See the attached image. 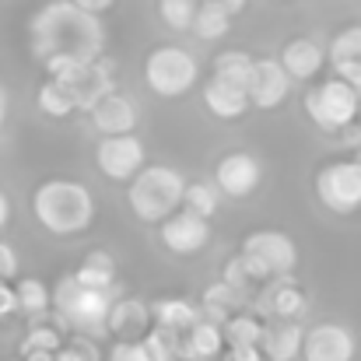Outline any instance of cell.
<instances>
[{"label":"cell","mask_w":361,"mask_h":361,"mask_svg":"<svg viewBox=\"0 0 361 361\" xmlns=\"http://www.w3.org/2000/svg\"><path fill=\"white\" fill-rule=\"evenodd\" d=\"M28 49L49 78H63L74 67L95 63L106 49L102 18L85 14L71 0H49L28 21Z\"/></svg>","instance_id":"1"},{"label":"cell","mask_w":361,"mask_h":361,"mask_svg":"<svg viewBox=\"0 0 361 361\" xmlns=\"http://www.w3.org/2000/svg\"><path fill=\"white\" fill-rule=\"evenodd\" d=\"M32 214L49 235H81L95 221V197L85 183L46 179L32 193Z\"/></svg>","instance_id":"2"},{"label":"cell","mask_w":361,"mask_h":361,"mask_svg":"<svg viewBox=\"0 0 361 361\" xmlns=\"http://www.w3.org/2000/svg\"><path fill=\"white\" fill-rule=\"evenodd\" d=\"M183 190H186V179H183L179 169H172V165H144L130 179L126 204H130V211L140 221L161 225L165 218H172L183 207Z\"/></svg>","instance_id":"3"},{"label":"cell","mask_w":361,"mask_h":361,"mask_svg":"<svg viewBox=\"0 0 361 361\" xmlns=\"http://www.w3.org/2000/svg\"><path fill=\"white\" fill-rule=\"evenodd\" d=\"M53 295V309L60 316L63 326L78 330L81 337H102L106 323H109V309H113V291H92L81 288L71 274L56 281Z\"/></svg>","instance_id":"4"},{"label":"cell","mask_w":361,"mask_h":361,"mask_svg":"<svg viewBox=\"0 0 361 361\" xmlns=\"http://www.w3.org/2000/svg\"><path fill=\"white\" fill-rule=\"evenodd\" d=\"M242 263L249 267V274L256 277V284L274 281V277H288L298 267V245L291 242V235L277 232V228H259L249 232L242 242Z\"/></svg>","instance_id":"5"},{"label":"cell","mask_w":361,"mask_h":361,"mask_svg":"<svg viewBox=\"0 0 361 361\" xmlns=\"http://www.w3.org/2000/svg\"><path fill=\"white\" fill-rule=\"evenodd\" d=\"M200 78V63L190 49L183 46H158L144 60V81L154 95L161 99H179L186 95Z\"/></svg>","instance_id":"6"},{"label":"cell","mask_w":361,"mask_h":361,"mask_svg":"<svg viewBox=\"0 0 361 361\" xmlns=\"http://www.w3.org/2000/svg\"><path fill=\"white\" fill-rule=\"evenodd\" d=\"M305 113L309 120L316 123L319 130L326 133H344L351 123L358 120L361 113V92H355L351 85L330 78V81H319L309 95H305Z\"/></svg>","instance_id":"7"},{"label":"cell","mask_w":361,"mask_h":361,"mask_svg":"<svg viewBox=\"0 0 361 361\" xmlns=\"http://www.w3.org/2000/svg\"><path fill=\"white\" fill-rule=\"evenodd\" d=\"M316 197L334 214H355V211H361V158L326 161L316 172Z\"/></svg>","instance_id":"8"},{"label":"cell","mask_w":361,"mask_h":361,"mask_svg":"<svg viewBox=\"0 0 361 361\" xmlns=\"http://www.w3.org/2000/svg\"><path fill=\"white\" fill-rule=\"evenodd\" d=\"M95 165L102 169L106 179L113 183H130L144 169V144L137 133L126 137H102L95 147Z\"/></svg>","instance_id":"9"},{"label":"cell","mask_w":361,"mask_h":361,"mask_svg":"<svg viewBox=\"0 0 361 361\" xmlns=\"http://www.w3.org/2000/svg\"><path fill=\"white\" fill-rule=\"evenodd\" d=\"M358 341L344 323H316L305 330L302 341V358L305 361H355Z\"/></svg>","instance_id":"10"},{"label":"cell","mask_w":361,"mask_h":361,"mask_svg":"<svg viewBox=\"0 0 361 361\" xmlns=\"http://www.w3.org/2000/svg\"><path fill=\"white\" fill-rule=\"evenodd\" d=\"M158 239L176 256H193V252H200L211 242V225L204 218H197V214H190V211L179 207L172 218H165L158 225Z\"/></svg>","instance_id":"11"},{"label":"cell","mask_w":361,"mask_h":361,"mask_svg":"<svg viewBox=\"0 0 361 361\" xmlns=\"http://www.w3.org/2000/svg\"><path fill=\"white\" fill-rule=\"evenodd\" d=\"M56 81H63L67 88H71V95H74V102H78V109H92L95 102H102L106 95H113L116 92V74H113V67L102 60H95V63H85V67H74L71 74H63V78H56Z\"/></svg>","instance_id":"12"},{"label":"cell","mask_w":361,"mask_h":361,"mask_svg":"<svg viewBox=\"0 0 361 361\" xmlns=\"http://www.w3.org/2000/svg\"><path fill=\"white\" fill-rule=\"evenodd\" d=\"M288 88H291V81H288L284 67L274 56H256L252 60V78H249V88H245L249 106H256V109H277L288 99Z\"/></svg>","instance_id":"13"},{"label":"cell","mask_w":361,"mask_h":361,"mask_svg":"<svg viewBox=\"0 0 361 361\" xmlns=\"http://www.w3.org/2000/svg\"><path fill=\"white\" fill-rule=\"evenodd\" d=\"M263 172H259V161L245 151H232L225 154L218 165H214V190L225 193V197H249L256 186H259Z\"/></svg>","instance_id":"14"},{"label":"cell","mask_w":361,"mask_h":361,"mask_svg":"<svg viewBox=\"0 0 361 361\" xmlns=\"http://www.w3.org/2000/svg\"><path fill=\"white\" fill-rule=\"evenodd\" d=\"M88 116H92V126H95L102 137H126V133H133L140 113H137V102H133V99L113 92V95H106L102 102H95V106L88 109Z\"/></svg>","instance_id":"15"},{"label":"cell","mask_w":361,"mask_h":361,"mask_svg":"<svg viewBox=\"0 0 361 361\" xmlns=\"http://www.w3.org/2000/svg\"><path fill=\"white\" fill-rule=\"evenodd\" d=\"M309 309V298L302 295L298 284H291L288 277L281 284H270L259 291L256 298V312L259 316H274V319H284V323H298Z\"/></svg>","instance_id":"16"},{"label":"cell","mask_w":361,"mask_h":361,"mask_svg":"<svg viewBox=\"0 0 361 361\" xmlns=\"http://www.w3.org/2000/svg\"><path fill=\"white\" fill-rule=\"evenodd\" d=\"M277 63L284 67L288 81H312V78L323 71V63H326V49H323L319 42H312V39H302V35H298V39L284 42V49H281Z\"/></svg>","instance_id":"17"},{"label":"cell","mask_w":361,"mask_h":361,"mask_svg":"<svg viewBox=\"0 0 361 361\" xmlns=\"http://www.w3.org/2000/svg\"><path fill=\"white\" fill-rule=\"evenodd\" d=\"M302 341H305L302 323L274 319V323H263L259 355H263V358H270V361H295L298 355H302Z\"/></svg>","instance_id":"18"},{"label":"cell","mask_w":361,"mask_h":361,"mask_svg":"<svg viewBox=\"0 0 361 361\" xmlns=\"http://www.w3.org/2000/svg\"><path fill=\"white\" fill-rule=\"evenodd\" d=\"M154 326L161 330H172V334H190L197 323H200V309L190 302V298H158L154 305H147Z\"/></svg>","instance_id":"19"},{"label":"cell","mask_w":361,"mask_h":361,"mask_svg":"<svg viewBox=\"0 0 361 361\" xmlns=\"http://www.w3.org/2000/svg\"><path fill=\"white\" fill-rule=\"evenodd\" d=\"M71 277H74L81 288H92V291H113V288H116V259H113L106 249H92Z\"/></svg>","instance_id":"20"},{"label":"cell","mask_w":361,"mask_h":361,"mask_svg":"<svg viewBox=\"0 0 361 361\" xmlns=\"http://www.w3.org/2000/svg\"><path fill=\"white\" fill-rule=\"evenodd\" d=\"M147 323H151V312H147V305L140 298H120L109 309L106 334H116L120 341H133V334L147 330Z\"/></svg>","instance_id":"21"},{"label":"cell","mask_w":361,"mask_h":361,"mask_svg":"<svg viewBox=\"0 0 361 361\" xmlns=\"http://www.w3.org/2000/svg\"><path fill=\"white\" fill-rule=\"evenodd\" d=\"M204 106H207L218 120H239V116H245V109H249V95H245L242 88H232V85L211 78V81L204 85Z\"/></svg>","instance_id":"22"},{"label":"cell","mask_w":361,"mask_h":361,"mask_svg":"<svg viewBox=\"0 0 361 361\" xmlns=\"http://www.w3.org/2000/svg\"><path fill=\"white\" fill-rule=\"evenodd\" d=\"M225 351V337H221V326L200 319L190 334H183V361H211L221 358Z\"/></svg>","instance_id":"23"},{"label":"cell","mask_w":361,"mask_h":361,"mask_svg":"<svg viewBox=\"0 0 361 361\" xmlns=\"http://www.w3.org/2000/svg\"><path fill=\"white\" fill-rule=\"evenodd\" d=\"M197 309H200V319H207V323H214V326H225L235 312H242V302L232 288H225V284L218 281V284H211V288L204 291V298H200Z\"/></svg>","instance_id":"24"},{"label":"cell","mask_w":361,"mask_h":361,"mask_svg":"<svg viewBox=\"0 0 361 361\" xmlns=\"http://www.w3.org/2000/svg\"><path fill=\"white\" fill-rule=\"evenodd\" d=\"M252 60L256 56H249L245 49H225V53L214 56V78L245 92L249 88V78H252Z\"/></svg>","instance_id":"25"},{"label":"cell","mask_w":361,"mask_h":361,"mask_svg":"<svg viewBox=\"0 0 361 361\" xmlns=\"http://www.w3.org/2000/svg\"><path fill=\"white\" fill-rule=\"evenodd\" d=\"M228 28H232V14H228L218 0H200V4H197L193 32H197L200 39H207V42L225 39V35H228Z\"/></svg>","instance_id":"26"},{"label":"cell","mask_w":361,"mask_h":361,"mask_svg":"<svg viewBox=\"0 0 361 361\" xmlns=\"http://www.w3.org/2000/svg\"><path fill=\"white\" fill-rule=\"evenodd\" d=\"M35 102H39V109H42L46 116H53V120H63V116L78 113V102H74L71 88H67L63 81H56V78H46V81L39 85Z\"/></svg>","instance_id":"27"},{"label":"cell","mask_w":361,"mask_h":361,"mask_svg":"<svg viewBox=\"0 0 361 361\" xmlns=\"http://www.w3.org/2000/svg\"><path fill=\"white\" fill-rule=\"evenodd\" d=\"M221 337H225L228 348H259L263 323H259V316H252V312H235V316L221 326Z\"/></svg>","instance_id":"28"},{"label":"cell","mask_w":361,"mask_h":361,"mask_svg":"<svg viewBox=\"0 0 361 361\" xmlns=\"http://www.w3.org/2000/svg\"><path fill=\"white\" fill-rule=\"evenodd\" d=\"M221 207V193L214 190V183H186L183 190V211L197 214V218H214Z\"/></svg>","instance_id":"29"},{"label":"cell","mask_w":361,"mask_h":361,"mask_svg":"<svg viewBox=\"0 0 361 361\" xmlns=\"http://www.w3.org/2000/svg\"><path fill=\"white\" fill-rule=\"evenodd\" d=\"M144 351L151 355V361H183V337L161 326H147L144 334Z\"/></svg>","instance_id":"30"},{"label":"cell","mask_w":361,"mask_h":361,"mask_svg":"<svg viewBox=\"0 0 361 361\" xmlns=\"http://www.w3.org/2000/svg\"><path fill=\"white\" fill-rule=\"evenodd\" d=\"M14 298H18V309L28 312V316H42L53 305V295H49V288L39 277H21L14 284Z\"/></svg>","instance_id":"31"},{"label":"cell","mask_w":361,"mask_h":361,"mask_svg":"<svg viewBox=\"0 0 361 361\" xmlns=\"http://www.w3.org/2000/svg\"><path fill=\"white\" fill-rule=\"evenodd\" d=\"M326 60L330 63H358L361 67V25H348L330 39Z\"/></svg>","instance_id":"32"},{"label":"cell","mask_w":361,"mask_h":361,"mask_svg":"<svg viewBox=\"0 0 361 361\" xmlns=\"http://www.w3.org/2000/svg\"><path fill=\"white\" fill-rule=\"evenodd\" d=\"M221 284L225 288H232L235 295H239V302H252V291H256V277L249 274V267L242 263V256H232L228 263H225V277H221Z\"/></svg>","instance_id":"33"},{"label":"cell","mask_w":361,"mask_h":361,"mask_svg":"<svg viewBox=\"0 0 361 361\" xmlns=\"http://www.w3.org/2000/svg\"><path fill=\"white\" fill-rule=\"evenodd\" d=\"M60 348H63V337H60V330H56V326H46V323H35V326L25 334V341H21V358H25V355H32V351L56 355Z\"/></svg>","instance_id":"34"},{"label":"cell","mask_w":361,"mask_h":361,"mask_svg":"<svg viewBox=\"0 0 361 361\" xmlns=\"http://www.w3.org/2000/svg\"><path fill=\"white\" fill-rule=\"evenodd\" d=\"M197 4H200V0H158V14H161V21H165L169 28L186 32V28H193Z\"/></svg>","instance_id":"35"},{"label":"cell","mask_w":361,"mask_h":361,"mask_svg":"<svg viewBox=\"0 0 361 361\" xmlns=\"http://www.w3.org/2000/svg\"><path fill=\"white\" fill-rule=\"evenodd\" d=\"M109 361H151V355L144 351L140 341H116L109 351Z\"/></svg>","instance_id":"36"},{"label":"cell","mask_w":361,"mask_h":361,"mask_svg":"<svg viewBox=\"0 0 361 361\" xmlns=\"http://www.w3.org/2000/svg\"><path fill=\"white\" fill-rule=\"evenodd\" d=\"M53 361H99V351L88 344V341H74V344H67V348H60Z\"/></svg>","instance_id":"37"},{"label":"cell","mask_w":361,"mask_h":361,"mask_svg":"<svg viewBox=\"0 0 361 361\" xmlns=\"http://www.w3.org/2000/svg\"><path fill=\"white\" fill-rule=\"evenodd\" d=\"M14 274H18V252L7 242H0V281H11Z\"/></svg>","instance_id":"38"},{"label":"cell","mask_w":361,"mask_h":361,"mask_svg":"<svg viewBox=\"0 0 361 361\" xmlns=\"http://www.w3.org/2000/svg\"><path fill=\"white\" fill-rule=\"evenodd\" d=\"M18 312V298H14V288L7 281H0V319L14 316Z\"/></svg>","instance_id":"39"},{"label":"cell","mask_w":361,"mask_h":361,"mask_svg":"<svg viewBox=\"0 0 361 361\" xmlns=\"http://www.w3.org/2000/svg\"><path fill=\"white\" fill-rule=\"evenodd\" d=\"M221 361H263L259 348H225Z\"/></svg>","instance_id":"40"},{"label":"cell","mask_w":361,"mask_h":361,"mask_svg":"<svg viewBox=\"0 0 361 361\" xmlns=\"http://www.w3.org/2000/svg\"><path fill=\"white\" fill-rule=\"evenodd\" d=\"M71 4H74V7H81L85 14H95V18H102V14H106V11H109L116 0H71Z\"/></svg>","instance_id":"41"},{"label":"cell","mask_w":361,"mask_h":361,"mask_svg":"<svg viewBox=\"0 0 361 361\" xmlns=\"http://www.w3.org/2000/svg\"><path fill=\"white\" fill-rule=\"evenodd\" d=\"M218 4H221V7H225V11H228V14L235 18V14H239V11L245 7V4H249V0H218Z\"/></svg>","instance_id":"42"},{"label":"cell","mask_w":361,"mask_h":361,"mask_svg":"<svg viewBox=\"0 0 361 361\" xmlns=\"http://www.w3.org/2000/svg\"><path fill=\"white\" fill-rule=\"evenodd\" d=\"M7 221H11V200H7V197L0 193V228H4Z\"/></svg>","instance_id":"43"},{"label":"cell","mask_w":361,"mask_h":361,"mask_svg":"<svg viewBox=\"0 0 361 361\" xmlns=\"http://www.w3.org/2000/svg\"><path fill=\"white\" fill-rule=\"evenodd\" d=\"M7 109H11V99H7V88H0V126L7 120Z\"/></svg>","instance_id":"44"},{"label":"cell","mask_w":361,"mask_h":361,"mask_svg":"<svg viewBox=\"0 0 361 361\" xmlns=\"http://www.w3.org/2000/svg\"><path fill=\"white\" fill-rule=\"evenodd\" d=\"M7 361H21V358H7Z\"/></svg>","instance_id":"45"}]
</instances>
